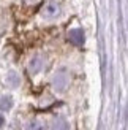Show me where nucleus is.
Returning a JSON list of instances; mask_svg holds the SVG:
<instances>
[{
	"label": "nucleus",
	"instance_id": "nucleus-1",
	"mask_svg": "<svg viewBox=\"0 0 128 130\" xmlns=\"http://www.w3.org/2000/svg\"><path fill=\"white\" fill-rule=\"evenodd\" d=\"M57 14H59V5L57 3H48L46 6L43 8V16L44 18H49V19H52V18H55Z\"/></svg>",
	"mask_w": 128,
	"mask_h": 130
},
{
	"label": "nucleus",
	"instance_id": "nucleus-2",
	"mask_svg": "<svg viewBox=\"0 0 128 130\" xmlns=\"http://www.w3.org/2000/svg\"><path fill=\"white\" fill-rule=\"evenodd\" d=\"M71 40L74 41V43H82V40H84V37H82V32H79V30H74V32H71Z\"/></svg>",
	"mask_w": 128,
	"mask_h": 130
},
{
	"label": "nucleus",
	"instance_id": "nucleus-3",
	"mask_svg": "<svg viewBox=\"0 0 128 130\" xmlns=\"http://www.w3.org/2000/svg\"><path fill=\"white\" fill-rule=\"evenodd\" d=\"M29 130H46V125H44L43 122H40V121H35V122H32L29 125Z\"/></svg>",
	"mask_w": 128,
	"mask_h": 130
},
{
	"label": "nucleus",
	"instance_id": "nucleus-4",
	"mask_svg": "<svg viewBox=\"0 0 128 130\" xmlns=\"http://www.w3.org/2000/svg\"><path fill=\"white\" fill-rule=\"evenodd\" d=\"M54 130H68V125H67V122L63 121V119H59V121H55V124H54Z\"/></svg>",
	"mask_w": 128,
	"mask_h": 130
},
{
	"label": "nucleus",
	"instance_id": "nucleus-5",
	"mask_svg": "<svg viewBox=\"0 0 128 130\" xmlns=\"http://www.w3.org/2000/svg\"><path fill=\"white\" fill-rule=\"evenodd\" d=\"M40 65H41L40 59H35L33 62L30 63V70H32V71H38V68H40Z\"/></svg>",
	"mask_w": 128,
	"mask_h": 130
},
{
	"label": "nucleus",
	"instance_id": "nucleus-6",
	"mask_svg": "<svg viewBox=\"0 0 128 130\" xmlns=\"http://www.w3.org/2000/svg\"><path fill=\"white\" fill-rule=\"evenodd\" d=\"M2 124H3V118L0 116V127H2Z\"/></svg>",
	"mask_w": 128,
	"mask_h": 130
}]
</instances>
